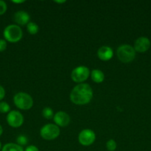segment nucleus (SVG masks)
Wrapping results in <instances>:
<instances>
[{"label": "nucleus", "instance_id": "9d476101", "mask_svg": "<svg viewBox=\"0 0 151 151\" xmlns=\"http://www.w3.org/2000/svg\"><path fill=\"white\" fill-rule=\"evenodd\" d=\"M53 120L57 126L65 127L69 125L70 122V117L66 112L60 111L54 115Z\"/></svg>", "mask_w": 151, "mask_h": 151}, {"label": "nucleus", "instance_id": "6e6552de", "mask_svg": "<svg viewBox=\"0 0 151 151\" xmlns=\"http://www.w3.org/2000/svg\"><path fill=\"white\" fill-rule=\"evenodd\" d=\"M7 122L12 128H19L24 122V116L21 112L18 111H11L7 114Z\"/></svg>", "mask_w": 151, "mask_h": 151}, {"label": "nucleus", "instance_id": "ddd939ff", "mask_svg": "<svg viewBox=\"0 0 151 151\" xmlns=\"http://www.w3.org/2000/svg\"><path fill=\"white\" fill-rule=\"evenodd\" d=\"M90 77L93 82L96 83H101L105 81V74L100 69H93L90 73Z\"/></svg>", "mask_w": 151, "mask_h": 151}, {"label": "nucleus", "instance_id": "f03ea898", "mask_svg": "<svg viewBox=\"0 0 151 151\" xmlns=\"http://www.w3.org/2000/svg\"><path fill=\"white\" fill-rule=\"evenodd\" d=\"M117 57L123 63H130L136 58V50L128 44H122L117 49Z\"/></svg>", "mask_w": 151, "mask_h": 151}, {"label": "nucleus", "instance_id": "4468645a", "mask_svg": "<svg viewBox=\"0 0 151 151\" xmlns=\"http://www.w3.org/2000/svg\"><path fill=\"white\" fill-rule=\"evenodd\" d=\"M1 151H24L22 147L15 143H7L1 148Z\"/></svg>", "mask_w": 151, "mask_h": 151}, {"label": "nucleus", "instance_id": "a211bd4d", "mask_svg": "<svg viewBox=\"0 0 151 151\" xmlns=\"http://www.w3.org/2000/svg\"><path fill=\"white\" fill-rule=\"evenodd\" d=\"M16 142H17V145L22 147V146H25L28 144V139L25 135H19L16 139Z\"/></svg>", "mask_w": 151, "mask_h": 151}, {"label": "nucleus", "instance_id": "7ed1b4c3", "mask_svg": "<svg viewBox=\"0 0 151 151\" xmlns=\"http://www.w3.org/2000/svg\"><path fill=\"white\" fill-rule=\"evenodd\" d=\"M5 41L10 43L19 42L23 36V32L19 26L16 24H10L6 27L3 32Z\"/></svg>", "mask_w": 151, "mask_h": 151}, {"label": "nucleus", "instance_id": "6ab92c4d", "mask_svg": "<svg viewBox=\"0 0 151 151\" xmlns=\"http://www.w3.org/2000/svg\"><path fill=\"white\" fill-rule=\"evenodd\" d=\"M106 147L109 151H114L115 150L117 147V144L114 139H110L107 142Z\"/></svg>", "mask_w": 151, "mask_h": 151}, {"label": "nucleus", "instance_id": "1a4fd4ad", "mask_svg": "<svg viewBox=\"0 0 151 151\" xmlns=\"http://www.w3.org/2000/svg\"><path fill=\"white\" fill-rule=\"evenodd\" d=\"M151 45L150 41L147 37H140L134 42V50L138 52L143 53L147 51Z\"/></svg>", "mask_w": 151, "mask_h": 151}, {"label": "nucleus", "instance_id": "20e7f679", "mask_svg": "<svg viewBox=\"0 0 151 151\" xmlns=\"http://www.w3.org/2000/svg\"><path fill=\"white\" fill-rule=\"evenodd\" d=\"M15 106L22 110H29L33 106V100L28 93L19 92L13 97Z\"/></svg>", "mask_w": 151, "mask_h": 151}, {"label": "nucleus", "instance_id": "aec40b11", "mask_svg": "<svg viewBox=\"0 0 151 151\" xmlns=\"http://www.w3.org/2000/svg\"><path fill=\"white\" fill-rule=\"evenodd\" d=\"M7 4H6L4 1L0 0V16H1V15H3L4 13H5V12L7 11Z\"/></svg>", "mask_w": 151, "mask_h": 151}, {"label": "nucleus", "instance_id": "0eeeda50", "mask_svg": "<svg viewBox=\"0 0 151 151\" xmlns=\"http://www.w3.org/2000/svg\"><path fill=\"white\" fill-rule=\"evenodd\" d=\"M78 142L83 146H90L96 140V134L91 129H84L79 133Z\"/></svg>", "mask_w": 151, "mask_h": 151}, {"label": "nucleus", "instance_id": "bb28decb", "mask_svg": "<svg viewBox=\"0 0 151 151\" xmlns=\"http://www.w3.org/2000/svg\"><path fill=\"white\" fill-rule=\"evenodd\" d=\"M1 142H0V150H1Z\"/></svg>", "mask_w": 151, "mask_h": 151}, {"label": "nucleus", "instance_id": "412c9836", "mask_svg": "<svg viewBox=\"0 0 151 151\" xmlns=\"http://www.w3.org/2000/svg\"><path fill=\"white\" fill-rule=\"evenodd\" d=\"M7 48V42L4 39H0V52H3Z\"/></svg>", "mask_w": 151, "mask_h": 151}, {"label": "nucleus", "instance_id": "2eb2a0df", "mask_svg": "<svg viewBox=\"0 0 151 151\" xmlns=\"http://www.w3.org/2000/svg\"><path fill=\"white\" fill-rule=\"evenodd\" d=\"M27 29H28V32H29L31 35H36L37 32H38V26L34 22H29V23L27 24Z\"/></svg>", "mask_w": 151, "mask_h": 151}, {"label": "nucleus", "instance_id": "f257e3e1", "mask_svg": "<svg viewBox=\"0 0 151 151\" xmlns=\"http://www.w3.org/2000/svg\"><path fill=\"white\" fill-rule=\"evenodd\" d=\"M93 97V91L90 85L79 83L73 87L70 94L72 103L76 105H86L90 103Z\"/></svg>", "mask_w": 151, "mask_h": 151}, {"label": "nucleus", "instance_id": "5701e85b", "mask_svg": "<svg viewBox=\"0 0 151 151\" xmlns=\"http://www.w3.org/2000/svg\"><path fill=\"white\" fill-rule=\"evenodd\" d=\"M4 96H5V90L1 86H0V101L4 99Z\"/></svg>", "mask_w": 151, "mask_h": 151}, {"label": "nucleus", "instance_id": "f3484780", "mask_svg": "<svg viewBox=\"0 0 151 151\" xmlns=\"http://www.w3.org/2000/svg\"><path fill=\"white\" fill-rule=\"evenodd\" d=\"M10 107L8 103L6 102H0V113L7 114L10 112Z\"/></svg>", "mask_w": 151, "mask_h": 151}, {"label": "nucleus", "instance_id": "39448f33", "mask_svg": "<svg viewBox=\"0 0 151 151\" xmlns=\"http://www.w3.org/2000/svg\"><path fill=\"white\" fill-rule=\"evenodd\" d=\"M60 134L59 126L55 124H47L40 130V136L45 140H53L57 138Z\"/></svg>", "mask_w": 151, "mask_h": 151}, {"label": "nucleus", "instance_id": "b1692460", "mask_svg": "<svg viewBox=\"0 0 151 151\" xmlns=\"http://www.w3.org/2000/svg\"><path fill=\"white\" fill-rule=\"evenodd\" d=\"M25 1H22V0H21V1H12V2L13 3H15V4H22V3H24Z\"/></svg>", "mask_w": 151, "mask_h": 151}, {"label": "nucleus", "instance_id": "423d86ee", "mask_svg": "<svg viewBox=\"0 0 151 151\" xmlns=\"http://www.w3.org/2000/svg\"><path fill=\"white\" fill-rule=\"evenodd\" d=\"M90 69L84 66H80L73 69L71 72V78L76 83H82L90 76Z\"/></svg>", "mask_w": 151, "mask_h": 151}, {"label": "nucleus", "instance_id": "9b49d317", "mask_svg": "<svg viewBox=\"0 0 151 151\" xmlns=\"http://www.w3.org/2000/svg\"><path fill=\"white\" fill-rule=\"evenodd\" d=\"M97 56L101 60L108 61L113 56V50L108 46H103L98 50Z\"/></svg>", "mask_w": 151, "mask_h": 151}, {"label": "nucleus", "instance_id": "4be33fe9", "mask_svg": "<svg viewBox=\"0 0 151 151\" xmlns=\"http://www.w3.org/2000/svg\"><path fill=\"white\" fill-rule=\"evenodd\" d=\"M25 151H39L38 147L35 145H29L26 147Z\"/></svg>", "mask_w": 151, "mask_h": 151}, {"label": "nucleus", "instance_id": "a878e982", "mask_svg": "<svg viewBox=\"0 0 151 151\" xmlns=\"http://www.w3.org/2000/svg\"><path fill=\"white\" fill-rule=\"evenodd\" d=\"M2 133H3V128H2V127H1V125H0V137L1 136Z\"/></svg>", "mask_w": 151, "mask_h": 151}, {"label": "nucleus", "instance_id": "393cba45", "mask_svg": "<svg viewBox=\"0 0 151 151\" xmlns=\"http://www.w3.org/2000/svg\"><path fill=\"white\" fill-rule=\"evenodd\" d=\"M55 2L57 3V4H62V3L66 2V1H65V0H62V1H55Z\"/></svg>", "mask_w": 151, "mask_h": 151}, {"label": "nucleus", "instance_id": "f8f14e48", "mask_svg": "<svg viewBox=\"0 0 151 151\" xmlns=\"http://www.w3.org/2000/svg\"><path fill=\"white\" fill-rule=\"evenodd\" d=\"M30 16L27 12L24 10H19L16 12L13 16V20L19 25H25L29 23Z\"/></svg>", "mask_w": 151, "mask_h": 151}, {"label": "nucleus", "instance_id": "dca6fc26", "mask_svg": "<svg viewBox=\"0 0 151 151\" xmlns=\"http://www.w3.org/2000/svg\"><path fill=\"white\" fill-rule=\"evenodd\" d=\"M42 116L43 117L47 119H50L53 118L54 114H53V111L49 107L44 108L42 110Z\"/></svg>", "mask_w": 151, "mask_h": 151}]
</instances>
